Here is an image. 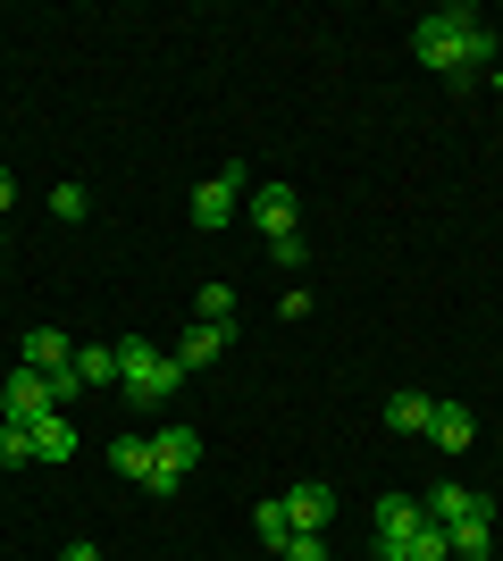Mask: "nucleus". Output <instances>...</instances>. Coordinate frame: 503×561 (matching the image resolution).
<instances>
[{"instance_id": "ddd939ff", "label": "nucleus", "mask_w": 503, "mask_h": 561, "mask_svg": "<svg viewBox=\"0 0 503 561\" xmlns=\"http://www.w3.org/2000/svg\"><path fill=\"white\" fill-rule=\"evenodd\" d=\"M34 461H50V469L76 461V427L59 420V411H50V420H34Z\"/></svg>"}, {"instance_id": "aec40b11", "label": "nucleus", "mask_w": 503, "mask_h": 561, "mask_svg": "<svg viewBox=\"0 0 503 561\" xmlns=\"http://www.w3.org/2000/svg\"><path fill=\"white\" fill-rule=\"evenodd\" d=\"M50 210H59V218H84V210H93V193H84V185H59V193H50Z\"/></svg>"}, {"instance_id": "39448f33", "label": "nucleus", "mask_w": 503, "mask_h": 561, "mask_svg": "<svg viewBox=\"0 0 503 561\" xmlns=\"http://www.w3.org/2000/svg\"><path fill=\"white\" fill-rule=\"evenodd\" d=\"M243 193H252V160H227V168L210 176V185L193 193V227H227Z\"/></svg>"}, {"instance_id": "dca6fc26", "label": "nucleus", "mask_w": 503, "mask_h": 561, "mask_svg": "<svg viewBox=\"0 0 503 561\" xmlns=\"http://www.w3.org/2000/svg\"><path fill=\"white\" fill-rule=\"evenodd\" d=\"M76 377L84 386H118V344H76Z\"/></svg>"}, {"instance_id": "9d476101", "label": "nucleus", "mask_w": 503, "mask_h": 561, "mask_svg": "<svg viewBox=\"0 0 503 561\" xmlns=\"http://www.w3.org/2000/svg\"><path fill=\"white\" fill-rule=\"evenodd\" d=\"M445 537H454V561H487V553H495V503L461 512L454 528H445Z\"/></svg>"}, {"instance_id": "b1692460", "label": "nucleus", "mask_w": 503, "mask_h": 561, "mask_svg": "<svg viewBox=\"0 0 503 561\" xmlns=\"http://www.w3.org/2000/svg\"><path fill=\"white\" fill-rule=\"evenodd\" d=\"M495 93H503V76H495Z\"/></svg>"}, {"instance_id": "4be33fe9", "label": "nucleus", "mask_w": 503, "mask_h": 561, "mask_svg": "<svg viewBox=\"0 0 503 561\" xmlns=\"http://www.w3.org/2000/svg\"><path fill=\"white\" fill-rule=\"evenodd\" d=\"M18 210V185H9V160H0V218Z\"/></svg>"}, {"instance_id": "6e6552de", "label": "nucleus", "mask_w": 503, "mask_h": 561, "mask_svg": "<svg viewBox=\"0 0 503 561\" xmlns=\"http://www.w3.org/2000/svg\"><path fill=\"white\" fill-rule=\"evenodd\" d=\"M227 344H236V319H202V328H185V344H176V369H210V360H227Z\"/></svg>"}, {"instance_id": "5701e85b", "label": "nucleus", "mask_w": 503, "mask_h": 561, "mask_svg": "<svg viewBox=\"0 0 503 561\" xmlns=\"http://www.w3.org/2000/svg\"><path fill=\"white\" fill-rule=\"evenodd\" d=\"M59 561H101V545H84V537H76V545H68Z\"/></svg>"}, {"instance_id": "20e7f679", "label": "nucleus", "mask_w": 503, "mask_h": 561, "mask_svg": "<svg viewBox=\"0 0 503 561\" xmlns=\"http://www.w3.org/2000/svg\"><path fill=\"white\" fill-rule=\"evenodd\" d=\"M50 411H59L50 377L18 360V369H9V386H0V420H9V427H34V420H50Z\"/></svg>"}, {"instance_id": "1a4fd4ad", "label": "nucleus", "mask_w": 503, "mask_h": 561, "mask_svg": "<svg viewBox=\"0 0 503 561\" xmlns=\"http://www.w3.org/2000/svg\"><path fill=\"white\" fill-rule=\"evenodd\" d=\"M277 503H286L294 537H319V528H328V519H335V486H286V494H277Z\"/></svg>"}, {"instance_id": "f3484780", "label": "nucleus", "mask_w": 503, "mask_h": 561, "mask_svg": "<svg viewBox=\"0 0 503 561\" xmlns=\"http://www.w3.org/2000/svg\"><path fill=\"white\" fill-rule=\"evenodd\" d=\"M110 469L144 486V478H151V436H118V445H110Z\"/></svg>"}, {"instance_id": "423d86ee", "label": "nucleus", "mask_w": 503, "mask_h": 561, "mask_svg": "<svg viewBox=\"0 0 503 561\" xmlns=\"http://www.w3.org/2000/svg\"><path fill=\"white\" fill-rule=\"evenodd\" d=\"M428 528V512H420V494H386L378 503V561H411V537Z\"/></svg>"}, {"instance_id": "7ed1b4c3", "label": "nucleus", "mask_w": 503, "mask_h": 561, "mask_svg": "<svg viewBox=\"0 0 503 561\" xmlns=\"http://www.w3.org/2000/svg\"><path fill=\"white\" fill-rule=\"evenodd\" d=\"M193 461H202V436H193V427H151V478H144V494H176L193 478Z\"/></svg>"}, {"instance_id": "4468645a", "label": "nucleus", "mask_w": 503, "mask_h": 561, "mask_svg": "<svg viewBox=\"0 0 503 561\" xmlns=\"http://www.w3.org/2000/svg\"><path fill=\"white\" fill-rule=\"evenodd\" d=\"M428 411H436V394H395L386 402V427L395 436H428Z\"/></svg>"}, {"instance_id": "f8f14e48", "label": "nucleus", "mask_w": 503, "mask_h": 561, "mask_svg": "<svg viewBox=\"0 0 503 561\" xmlns=\"http://www.w3.org/2000/svg\"><path fill=\"white\" fill-rule=\"evenodd\" d=\"M470 436H479V420H470L461 402H436V411H428V445H445V453H470Z\"/></svg>"}, {"instance_id": "a211bd4d", "label": "nucleus", "mask_w": 503, "mask_h": 561, "mask_svg": "<svg viewBox=\"0 0 503 561\" xmlns=\"http://www.w3.org/2000/svg\"><path fill=\"white\" fill-rule=\"evenodd\" d=\"M34 461V427H9L0 420V469H25Z\"/></svg>"}, {"instance_id": "0eeeda50", "label": "nucleus", "mask_w": 503, "mask_h": 561, "mask_svg": "<svg viewBox=\"0 0 503 561\" xmlns=\"http://www.w3.org/2000/svg\"><path fill=\"white\" fill-rule=\"evenodd\" d=\"M294 218H302V193L294 185H252V227L268 243H294Z\"/></svg>"}, {"instance_id": "393cba45", "label": "nucleus", "mask_w": 503, "mask_h": 561, "mask_svg": "<svg viewBox=\"0 0 503 561\" xmlns=\"http://www.w3.org/2000/svg\"><path fill=\"white\" fill-rule=\"evenodd\" d=\"M487 561H495V553H487Z\"/></svg>"}, {"instance_id": "9b49d317", "label": "nucleus", "mask_w": 503, "mask_h": 561, "mask_svg": "<svg viewBox=\"0 0 503 561\" xmlns=\"http://www.w3.org/2000/svg\"><path fill=\"white\" fill-rule=\"evenodd\" d=\"M18 360H25V369H43V377H59V369L76 360V344H68L59 328H34V335L18 344Z\"/></svg>"}, {"instance_id": "412c9836", "label": "nucleus", "mask_w": 503, "mask_h": 561, "mask_svg": "<svg viewBox=\"0 0 503 561\" xmlns=\"http://www.w3.org/2000/svg\"><path fill=\"white\" fill-rule=\"evenodd\" d=\"M286 561H328V545L319 537H286Z\"/></svg>"}, {"instance_id": "f03ea898", "label": "nucleus", "mask_w": 503, "mask_h": 561, "mask_svg": "<svg viewBox=\"0 0 503 561\" xmlns=\"http://www.w3.org/2000/svg\"><path fill=\"white\" fill-rule=\"evenodd\" d=\"M176 386H185V369H176V352H160L151 335H126L118 344V394H126V411H168L176 402Z\"/></svg>"}, {"instance_id": "6ab92c4d", "label": "nucleus", "mask_w": 503, "mask_h": 561, "mask_svg": "<svg viewBox=\"0 0 503 561\" xmlns=\"http://www.w3.org/2000/svg\"><path fill=\"white\" fill-rule=\"evenodd\" d=\"M193 302H202V319H236V285H202Z\"/></svg>"}, {"instance_id": "f257e3e1", "label": "nucleus", "mask_w": 503, "mask_h": 561, "mask_svg": "<svg viewBox=\"0 0 503 561\" xmlns=\"http://www.w3.org/2000/svg\"><path fill=\"white\" fill-rule=\"evenodd\" d=\"M411 50H420V68L436 76H479L495 59V25L479 9H428V18L411 25Z\"/></svg>"}, {"instance_id": "2eb2a0df", "label": "nucleus", "mask_w": 503, "mask_h": 561, "mask_svg": "<svg viewBox=\"0 0 503 561\" xmlns=\"http://www.w3.org/2000/svg\"><path fill=\"white\" fill-rule=\"evenodd\" d=\"M252 537L268 545V553H286V537H294V519H286V503L268 494V503H252Z\"/></svg>"}]
</instances>
